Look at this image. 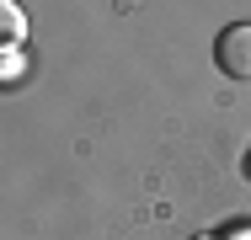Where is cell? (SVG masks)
<instances>
[{
	"label": "cell",
	"mask_w": 251,
	"mask_h": 240,
	"mask_svg": "<svg viewBox=\"0 0 251 240\" xmlns=\"http://www.w3.org/2000/svg\"><path fill=\"white\" fill-rule=\"evenodd\" d=\"M214 59H219V70H225L230 80H251V22L225 27L219 43H214Z\"/></svg>",
	"instance_id": "6da1fadb"
},
{
	"label": "cell",
	"mask_w": 251,
	"mask_h": 240,
	"mask_svg": "<svg viewBox=\"0 0 251 240\" xmlns=\"http://www.w3.org/2000/svg\"><path fill=\"white\" fill-rule=\"evenodd\" d=\"M22 27H27V22H22V5H16V0H5V5H0V32H5V48L22 43Z\"/></svg>",
	"instance_id": "7a4b0ae2"
},
{
	"label": "cell",
	"mask_w": 251,
	"mask_h": 240,
	"mask_svg": "<svg viewBox=\"0 0 251 240\" xmlns=\"http://www.w3.org/2000/svg\"><path fill=\"white\" fill-rule=\"evenodd\" d=\"M193 240H219V235H193Z\"/></svg>",
	"instance_id": "3957f363"
}]
</instances>
